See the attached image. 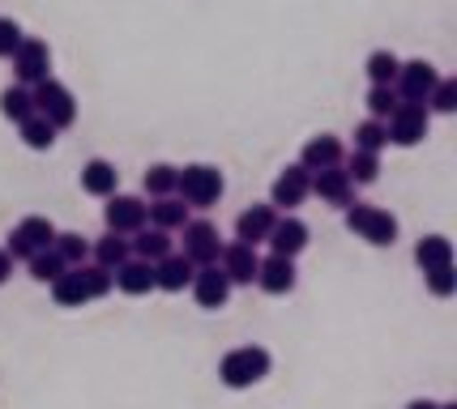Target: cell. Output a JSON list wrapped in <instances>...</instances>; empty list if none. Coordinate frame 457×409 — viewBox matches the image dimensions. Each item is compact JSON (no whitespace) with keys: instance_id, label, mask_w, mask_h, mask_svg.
<instances>
[{"instance_id":"14","label":"cell","mask_w":457,"mask_h":409,"mask_svg":"<svg viewBox=\"0 0 457 409\" xmlns=\"http://www.w3.org/2000/svg\"><path fill=\"white\" fill-rule=\"evenodd\" d=\"M308 184H312V171H303L299 162L287 167V171L274 179V188H270V205H274V209H295V205H303Z\"/></svg>"},{"instance_id":"4","label":"cell","mask_w":457,"mask_h":409,"mask_svg":"<svg viewBox=\"0 0 457 409\" xmlns=\"http://www.w3.org/2000/svg\"><path fill=\"white\" fill-rule=\"evenodd\" d=\"M30 98H35V116H43L56 133L78 124V102L69 94V86H60L56 78H43L39 86L30 90Z\"/></svg>"},{"instance_id":"16","label":"cell","mask_w":457,"mask_h":409,"mask_svg":"<svg viewBox=\"0 0 457 409\" xmlns=\"http://www.w3.org/2000/svg\"><path fill=\"white\" fill-rule=\"evenodd\" d=\"M193 273L197 265L188 260V256H162L159 265H154V290H167V294H179L184 286H193Z\"/></svg>"},{"instance_id":"5","label":"cell","mask_w":457,"mask_h":409,"mask_svg":"<svg viewBox=\"0 0 457 409\" xmlns=\"http://www.w3.org/2000/svg\"><path fill=\"white\" fill-rule=\"evenodd\" d=\"M52 239H56V226H52V217L30 214V217H21L18 226H13V234H9V248H4V252L13 256V260H30L35 252L52 248Z\"/></svg>"},{"instance_id":"10","label":"cell","mask_w":457,"mask_h":409,"mask_svg":"<svg viewBox=\"0 0 457 409\" xmlns=\"http://www.w3.org/2000/svg\"><path fill=\"white\" fill-rule=\"evenodd\" d=\"M103 222H107L112 234H137L145 226V200H137V196H107Z\"/></svg>"},{"instance_id":"42","label":"cell","mask_w":457,"mask_h":409,"mask_svg":"<svg viewBox=\"0 0 457 409\" xmlns=\"http://www.w3.org/2000/svg\"><path fill=\"white\" fill-rule=\"evenodd\" d=\"M436 409H457V405H436Z\"/></svg>"},{"instance_id":"25","label":"cell","mask_w":457,"mask_h":409,"mask_svg":"<svg viewBox=\"0 0 457 409\" xmlns=\"http://www.w3.org/2000/svg\"><path fill=\"white\" fill-rule=\"evenodd\" d=\"M124 260H133V248H129V239L124 234H103L99 243H95V265H103L107 273H116Z\"/></svg>"},{"instance_id":"33","label":"cell","mask_w":457,"mask_h":409,"mask_svg":"<svg viewBox=\"0 0 457 409\" xmlns=\"http://www.w3.org/2000/svg\"><path fill=\"white\" fill-rule=\"evenodd\" d=\"M385 145H389V128H385V119H363V124H355V150L380 154Z\"/></svg>"},{"instance_id":"23","label":"cell","mask_w":457,"mask_h":409,"mask_svg":"<svg viewBox=\"0 0 457 409\" xmlns=\"http://www.w3.org/2000/svg\"><path fill=\"white\" fill-rule=\"evenodd\" d=\"M415 265L423 273L432 269H445V265H453V243L445 239V234H428V239H419L415 248Z\"/></svg>"},{"instance_id":"15","label":"cell","mask_w":457,"mask_h":409,"mask_svg":"<svg viewBox=\"0 0 457 409\" xmlns=\"http://www.w3.org/2000/svg\"><path fill=\"white\" fill-rule=\"evenodd\" d=\"M274 222H278V209H274V205H253V209H244V214L236 217V239L248 243V248H257V243L270 239Z\"/></svg>"},{"instance_id":"38","label":"cell","mask_w":457,"mask_h":409,"mask_svg":"<svg viewBox=\"0 0 457 409\" xmlns=\"http://www.w3.org/2000/svg\"><path fill=\"white\" fill-rule=\"evenodd\" d=\"M423 277H428V290L436 294V299H449V294L457 290V273H453V265H445V269L423 273Z\"/></svg>"},{"instance_id":"8","label":"cell","mask_w":457,"mask_h":409,"mask_svg":"<svg viewBox=\"0 0 457 409\" xmlns=\"http://www.w3.org/2000/svg\"><path fill=\"white\" fill-rule=\"evenodd\" d=\"M436 81H440L436 69H432L428 60H406L398 69V78H394V94H398L402 102H428Z\"/></svg>"},{"instance_id":"19","label":"cell","mask_w":457,"mask_h":409,"mask_svg":"<svg viewBox=\"0 0 457 409\" xmlns=\"http://www.w3.org/2000/svg\"><path fill=\"white\" fill-rule=\"evenodd\" d=\"M257 286L265 294H291L295 290V260H287V256H270V260H261Z\"/></svg>"},{"instance_id":"13","label":"cell","mask_w":457,"mask_h":409,"mask_svg":"<svg viewBox=\"0 0 457 409\" xmlns=\"http://www.w3.org/2000/svg\"><path fill=\"white\" fill-rule=\"evenodd\" d=\"M308 192H317L325 205H338V209H346V205L355 200V184H351V176H346L342 167H325V171H312Z\"/></svg>"},{"instance_id":"36","label":"cell","mask_w":457,"mask_h":409,"mask_svg":"<svg viewBox=\"0 0 457 409\" xmlns=\"http://www.w3.org/2000/svg\"><path fill=\"white\" fill-rule=\"evenodd\" d=\"M363 102H368V111H372V119H389L394 111H398V102H402V98L394 94V86H372Z\"/></svg>"},{"instance_id":"12","label":"cell","mask_w":457,"mask_h":409,"mask_svg":"<svg viewBox=\"0 0 457 409\" xmlns=\"http://www.w3.org/2000/svg\"><path fill=\"white\" fill-rule=\"evenodd\" d=\"M219 269L227 273L231 286H253V282H257V269H261V256H257V248H248V243H231V248H222Z\"/></svg>"},{"instance_id":"27","label":"cell","mask_w":457,"mask_h":409,"mask_svg":"<svg viewBox=\"0 0 457 409\" xmlns=\"http://www.w3.org/2000/svg\"><path fill=\"white\" fill-rule=\"evenodd\" d=\"M52 252H56L69 269H78V265H86V256H90V243H86L78 231H56V239H52Z\"/></svg>"},{"instance_id":"41","label":"cell","mask_w":457,"mask_h":409,"mask_svg":"<svg viewBox=\"0 0 457 409\" xmlns=\"http://www.w3.org/2000/svg\"><path fill=\"white\" fill-rule=\"evenodd\" d=\"M406 409H436V401H411Z\"/></svg>"},{"instance_id":"31","label":"cell","mask_w":457,"mask_h":409,"mask_svg":"<svg viewBox=\"0 0 457 409\" xmlns=\"http://www.w3.org/2000/svg\"><path fill=\"white\" fill-rule=\"evenodd\" d=\"M141 188L154 196H171L176 192V167H167V162H154V167H145V176H141Z\"/></svg>"},{"instance_id":"34","label":"cell","mask_w":457,"mask_h":409,"mask_svg":"<svg viewBox=\"0 0 457 409\" xmlns=\"http://www.w3.org/2000/svg\"><path fill=\"white\" fill-rule=\"evenodd\" d=\"M78 277H81V286H86V299H107L112 286H116V277L103 269V265H78Z\"/></svg>"},{"instance_id":"3","label":"cell","mask_w":457,"mask_h":409,"mask_svg":"<svg viewBox=\"0 0 457 409\" xmlns=\"http://www.w3.org/2000/svg\"><path fill=\"white\" fill-rule=\"evenodd\" d=\"M270 375V350H261V346H239V350L222 354L219 363V380L227 389H253Z\"/></svg>"},{"instance_id":"11","label":"cell","mask_w":457,"mask_h":409,"mask_svg":"<svg viewBox=\"0 0 457 409\" xmlns=\"http://www.w3.org/2000/svg\"><path fill=\"white\" fill-rule=\"evenodd\" d=\"M193 299H197V307H205V312L227 307V299H231V282H227V273H222L219 265L197 269L193 273Z\"/></svg>"},{"instance_id":"24","label":"cell","mask_w":457,"mask_h":409,"mask_svg":"<svg viewBox=\"0 0 457 409\" xmlns=\"http://www.w3.org/2000/svg\"><path fill=\"white\" fill-rule=\"evenodd\" d=\"M129 248L137 252V260H150V265H159L162 256H171V234L159 231V226H141L137 239H129Z\"/></svg>"},{"instance_id":"29","label":"cell","mask_w":457,"mask_h":409,"mask_svg":"<svg viewBox=\"0 0 457 409\" xmlns=\"http://www.w3.org/2000/svg\"><path fill=\"white\" fill-rule=\"evenodd\" d=\"M21 128V141H26V150H52L56 145V128L47 124L43 116H30L18 124Z\"/></svg>"},{"instance_id":"26","label":"cell","mask_w":457,"mask_h":409,"mask_svg":"<svg viewBox=\"0 0 457 409\" xmlns=\"http://www.w3.org/2000/svg\"><path fill=\"white\" fill-rule=\"evenodd\" d=\"M0 116L13 119V124H21V119L35 116V98H30V90H26V86H9V90H0Z\"/></svg>"},{"instance_id":"17","label":"cell","mask_w":457,"mask_h":409,"mask_svg":"<svg viewBox=\"0 0 457 409\" xmlns=\"http://www.w3.org/2000/svg\"><path fill=\"white\" fill-rule=\"evenodd\" d=\"M342 141L338 136H329V133H320L312 136L303 150H299V167L303 171H325V167H342Z\"/></svg>"},{"instance_id":"20","label":"cell","mask_w":457,"mask_h":409,"mask_svg":"<svg viewBox=\"0 0 457 409\" xmlns=\"http://www.w3.org/2000/svg\"><path fill=\"white\" fill-rule=\"evenodd\" d=\"M116 184H120V171L107 158H90V162L81 167V192L107 200V196H116Z\"/></svg>"},{"instance_id":"30","label":"cell","mask_w":457,"mask_h":409,"mask_svg":"<svg viewBox=\"0 0 457 409\" xmlns=\"http://www.w3.org/2000/svg\"><path fill=\"white\" fill-rule=\"evenodd\" d=\"M351 184H377L380 176V154H368V150H355V154L346 158V167H342Z\"/></svg>"},{"instance_id":"2","label":"cell","mask_w":457,"mask_h":409,"mask_svg":"<svg viewBox=\"0 0 457 409\" xmlns=\"http://www.w3.org/2000/svg\"><path fill=\"white\" fill-rule=\"evenodd\" d=\"M346 231H355L359 239L372 243V248H394V243H398V217L389 214V209L351 200V205H346Z\"/></svg>"},{"instance_id":"9","label":"cell","mask_w":457,"mask_h":409,"mask_svg":"<svg viewBox=\"0 0 457 409\" xmlns=\"http://www.w3.org/2000/svg\"><path fill=\"white\" fill-rule=\"evenodd\" d=\"M13 73H18L26 86H39L43 78H52V47L43 39H21L18 52H13Z\"/></svg>"},{"instance_id":"21","label":"cell","mask_w":457,"mask_h":409,"mask_svg":"<svg viewBox=\"0 0 457 409\" xmlns=\"http://www.w3.org/2000/svg\"><path fill=\"white\" fill-rule=\"evenodd\" d=\"M112 277H116L120 290L133 294V299H141V294L154 290V265H150V260H124Z\"/></svg>"},{"instance_id":"18","label":"cell","mask_w":457,"mask_h":409,"mask_svg":"<svg viewBox=\"0 0 457 409\" xmlns=\"http://www.w3.org/2000/svg\"><path fill=\"white\" fill-rule=\"evenodd\" d=\"M265 243L274 248V256H287V260H295V256L308 248V226H303L299 217H278Z\"/></svg>"},{"instance_id":"39","label":"cell","mask_w":457,"mask_h":409,"mask_svg":"<svg viewBox=\"0 0 457 409\" xmlns=\"http://www.w3.org/2000/svg\"><path fill=\"white\" fill-rule=\"evenodd\" d=\"M21 43V26L13 18H0V60H9Z\"/></svg>"},{"instance_id":"28","label":"cell","mask_w":457,"mask_h":409,"mask_svg":"<svg viewBox=\"0 0 457 409\" xmlns=\"http://www.w3.org/2000/svg\"><path fill=\"white\" fill-rule=\"evenodd\" d=\"M52 299H56V307H81V303H90L86 299V286H81V277H78V269L69 273H60L56 282H52Z\"/></svg>"},{"instance_id":"1","label":"cell","mask_w":457,"mask_h":409,"mask_svg":"<svg viewBox=\"0 0 457 409\" xmlns=\"http://www.w3.org/2000/svg\"><path fill=\"white\" fill-rule=\"evenodd\" d=\"M176 192L188 209H210V205H219V196L227 192V179H222L219 167L193 162V167L176 171Z\"/></svg>"},{"instance_id":"7","label":"cell","mask_w":457,"mask_h":409,"mask_svg":"<svg viewBox=\"0 0 457 409\" xmlns=\"http://www.w3.org/2000/svg\"><path fill=\"white\" fill-rule=\"evenodd\" d=\"M179 231H184V256H188L197 269L219 265L222 239H219V226H214V222H184Z\"/></svg>"},{"instance_id":"35","label":"cell","mask_w":457,"mask_h":409,"mask_svg":"<svg viewBox=\"0 0 457 409\" xmlns=\"http://www.w3.org/2000/svg\"><path fill=\"white\" fill-rule=\"evenodd\" d=\"M26 265H30V277H35V282H56L60 273L69 269V265H64V260H60V256L52 252V248H43V252H35L30 260H26Z\"/></svg>"},{"instance_id":"32","label":"cell","mask_w":457,"mask_h":409,"mask_svg":"<svg viewBox=\"0 0 457 409\" xmlns=\"http://www.w3.org/2000/svg\"><path fill=\"white\" fill-rule=\"evenodd\" d=\"M363 69H368L372 86H394V78H398V69H402V60L394 56V52H385V47H380V52H372V56H368V64H363Z\"/></svg>"},{"instance_id":"40","label":"cell","mask_w":457,"mask_h":409,"mask_svg":"<svg viewBox=\"0 0 457 409\" xmlns=\"http://www.w3.org/2000/svg\"><path fill=\"white\" fill-rule=\"evenodd\" d=\"M9 277H13V256H9L4 248H0V286H4Z\"/></svg>"},{"instance_id":"37","label":"cell","mask_w":457,"mask_h":409,"mask_svg":"<svg viewBox=\"0 0 457 409\" xmlns=\"http://www.w3.org/2000/svg\"><path fill=\"white\" fill-rule=\"evenodd\" d=\"M428 102H432L436 111H445V116H453L457 111V81H436L432 94H428Z\"/></svg>"},{"instance_id":"6","label":"cell","mask_w":457,"mask_h":409,"mask_svg":"<svg viewBox=\"0 0 457 409\" xmlns=\"http://www.w3.org/2000/svg\"><path fill=\"white\" fill-rule=\"evenodd\" d=\"M385 128H389L394 145H419L432 128V111H428V102H398V111L385 119Z\"/></svg>"},{"instance_id":"22","label":"cell","mask_w":457,"mask_h":409,"mask_svg":"<svg viewBox=\"0 0 457 409\" xmlns=\"http://www.w3.org/2000/svg\"><path fill=\"white\" fill-rule=\"evenodd\" d=\"M145 222L171 234V231H179V226L188 222V205H184V200H176V196H159L154 205H145Z\"/></svg>"}]
</instances>
